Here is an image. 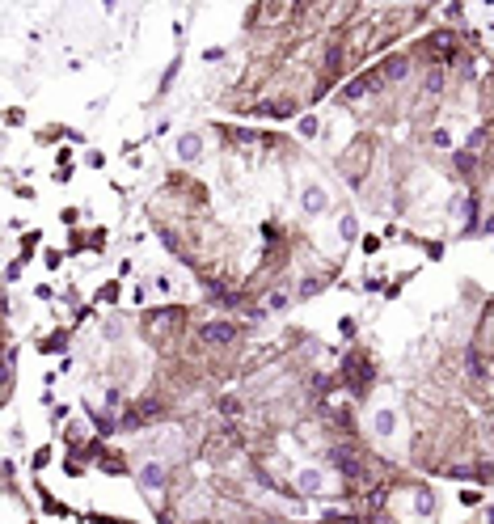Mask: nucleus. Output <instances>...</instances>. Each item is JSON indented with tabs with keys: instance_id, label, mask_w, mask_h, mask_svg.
<instances>
[{
	"instance_id": "f257e3e1",
	"label": "nucleus",
	"mask_w": 494,
	"mask_h": 524,
	"mask_svg": "<svg viewBox=\"0 0 494 524\" xmlns=\"http://www.w3.org/2000/svg\"><path fill=\"white\" fill-rule=\"evenodd\" d=\"M397 427H402V418H397L393 406H376V410H372V432H376V440H393Z\"/></svg>"
},
{
	"instance_id": "f03ea898",
	"label": "nucleus",
	"mask_w": 494,
	"mask_h": 524,
	"mask_svg": "<svg viewBox=\"0 0 494 524\" xmlns=\"http://www.w3.org/2000/svg\"><path fill=\"white\" fill-rule=\"evenodd\" d=\"M325 207H329V190H325V186H317V182L300 186V212H304V216H321Z\"/></svg>"
},
{
	"instance_id": "7ed1b4c3",
	"label": "nucleus",
	"mask_w": 494,
	"mask_h": 524,
	"mask_svg": "<svg viewBox=\"0 0 494 524\" xmlns=\"http://www.w3.org/2000/svg\"><path fill=\"white\" fill-rule=\"evenodd\" d=\"M135 482H140L148 495H160V491H165V465H160V461H144L140 474H135Z\"/></svg>"
},
{
	"instance_id": "20e7f679",
	"label": "nucleus",
	"mask_w": 494,
	"mask_h": 524,
	"mask_svg": "<svg viewBox=\"0 0 494 524\" xmlns=\"http://www.w3.org/2000/svg\"><path fill=\"white\" fill-rule=\"evenodd\" d=\"M148 444L160 448V452H170V457H178V452H182V432H178V427H160V432L148 436Z\"/></svg>"
},
{
	"instance_id": "39448f33",
	"label": "nucleus",
	"mask_w": 494,
	"mask_h": 524,
	"mask_svg": "<svg viewBox=\"0 0 494 524\" xmlns=\"http://www.w3.org/2000/svg\"><path fill=\"white\" fill-rule=\"evenodd\" d=\"M178 156H182V161H199V156H203V136L199 131H182L178 136Z\"/></svg>"
},
{
	"instance_id": "423d86ee",
	"label": "nucleus",
	"mask_w": 494,
	"mask_h": 524,
	"mask_svg": "<svg viewBox=\"0 0 494 524\" xmlns=\"http://www.w3.org/2000/svg\"><path fill=\"white\" fill-rule=\"evenodd\" d=\"M296 486H300L304 495H317V491L325 486V478H321V469H313V465H308V469H300V474H296Z\"/></svg>"
},
{
	"instance_id": "0eeeda50",
	"label": "nucleus",
	"mask_w": 494,
	"mask_h": 524,
	"mask_svg": "<svg viewBox=\"0 0 494 524\" xmlns=\"http://www.w3.org/2000/svg\"><path fill=\"white\" fill-rule=\"evenodd\" d=\"M199 334H203L207 343H229V338H233V326H229V322H207Z\"/></svg>"
},
{
	"instance_id": "6e6552de",
	"label": "nucleus",
	"mask_w": 494,
	"mask_h": 524,
	"mask_svg": "<svg viewBox=\"0 0 494 524\" xmlns=\"http://www.w3.org/2000/svg\"><path fill=\"white\" fill-rule=\"evenodd\" d=\"M384 68H389V72H384V81H406V60H393V64H384Z\"/></svg>"
},
{
	"instance_id": "1a4fd4ad",
	"label": "nucleus",
	"mask_w": 494,
	"mask_h": 524,
	"mask_svg": "<svg viewBox=\"0 0 494 524\" xmlns=\"http://www.w3.org/2000/svg\"><path fill=\"white\" fill-rule=\"evenodd\" d=\"M431 144H435V148H452V131H448V127H435V131H431Z\"/></svg>"
},
{
	"instance_id": "9d476101",
	"label": "nucleus",
	"mask_w": 494,
	"mask_h": 524,
	"mask_svg": "<svg viewBox=\"0 0 494 524\" xmlns=\"http://www.w3.org/2000/svg\"><path fill=\"white\" fill-rule=\"evenodd\" d=\"M266 309H270V313H283V309H288V292H270Z\"/></svg>"
},
{
	"instance_id": "9b49d317",
	"label": "nucleus",
	"mask_w": 494,
	"mask_h": 524,
	"mask_svg": "<svg viewBox=\"0 0 494 524\" xmlns=\"http://www.w3.org/2000/svg\"><path fill=\"white\" fill-rule=\"evenodd\" d=\"M338 233H343V237L351 241V237L359 233V224H355V216H343V220H338Z\"/></svg>"
},
{
	"instance_id": "f8f14e48",
	"label": "nucleus",
	"mask_w": 494,
	"mask_h": 524,
	"mask_svg": "<svg viewBox=\"0 0 494 524\" xmlns=\"http://www.w3.org/2000/svg\"><path fill=\"white\" fill-rule=\"evenodd\" d=\"M300 136H317V119H313V115L300 119Z\"/></svg>"
}]
</instances>
